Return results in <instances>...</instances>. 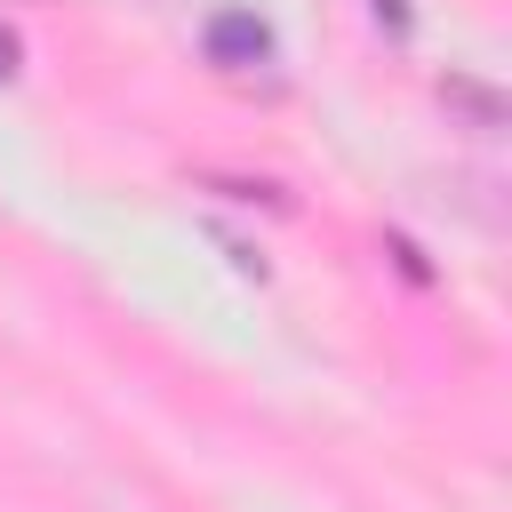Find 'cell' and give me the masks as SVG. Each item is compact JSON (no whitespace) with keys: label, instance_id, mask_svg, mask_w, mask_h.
I'll use <instances>...</instances> for the list:
<instances>
[{"label":"cell","instance_id":"obj_1","mask_svg":"<svg viewBox=\"0 0 512 512\" xmlns=\"http://www.w3.org/2000/svg\"><path fill=\"white\" fill-rule=\"evenodd\" d=\"M208 56L232 64V72H240V64H264V56H272V24H264L256 8H216V16H208Z\"/></svg>","mask_w":512,"mask_h":512},{"label":"cell","instance_id":"obj_2","mask_svg":"<svg viewBox=\"0 0 512 512\" xmlns=\"http://www.w3.org/2000/svg\"><path fill=\"white\" fill-rule=\"evenodd\" d=\"M440 96H448V104H464L480 128H496V120H504V104H496L488 88H472V80H440Z\"/></svg>","mask_w":512,"mask_h":512},{"label":"cell","instance_id":"obj_3","mask_svg":"<svg viewBox=\"0 0 512 512\" xmlns=\"http://www.w3.org/2000/svg\"><path fill=\"white\" fill-rule=\"evenodd\" d=\"M16 64H24V40L0 24V80H16Z\"/></svg>","mask_w":512,"mask_h":512},{"label":"cell","instance_id":"obj_4","mask_svg":"<svg viewBox=\"0 0 512 512\" xmlns=\"http://www.w3.org/2000/svg\"><path fill=\"white\" fill-rule=\"evenodd\" d=\"M376 8V24H392V32H408V0H368Z\"/></svg>","mask_w":512,"mask_h":512}]
</instances>
